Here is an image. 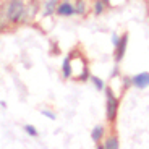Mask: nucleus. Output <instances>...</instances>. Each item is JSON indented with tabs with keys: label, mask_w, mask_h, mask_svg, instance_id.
<instances>
[{
	"label": "nucleus",
	"mask_w": 149,
	"mask_h": 149,
	"mask_svg": "<svg viewBox=\"0 0 149 149\" xmlns=\"http://www.w3.org/2000/svg\"><path fill=\"white\" fill-rule=\"evenodd\" d=\"M24 13H26V7H24V2L23 0H10L7 7V19H10L11 23H18L19 19L24 18Z\"/></svg>",
	"instance_id": "f257e3e1"
},
{
	"label": "nucleus",
	"mask_w": 149,
	"mask_h": 149,
	"mask_svg": "<svg viewBox=\"0 0 149 149\" xmlns=\"http://www.w3.org/2000/svg\"><path fill=\"white\" fill-rule=\"evenodd\" d=\"M105 101H107V107H105V115H107L109 122H115L117 112H118V99L113 96L112 89L105 91Z\"/></svg>",
	"instance_id": "f03ea898"
},
{
	"label": "nucleus",
	"mask_w": 149,
	"mask_h": 149,
	"mask_svg": "<svg viewBox=\"0 0 149 149\" xmlns=\"http://www.w3.org/2000/svg\"><path fill=\"white\" fill-rule=\"evenodd\" d=\"M127 44H128V34H123L118 39V42L115 44V62H122L123 57H125V52H127Z\"/></svg>",
	"instance_id": "7ed1b4c3"
},
{
	"label": "nucleus",
	"mask_w": 149,
	"mask_h": 149,
	"mask_svg": "<svg viewBox=\"0 0 149 149\" xmlns=\"http://www.w3.org/2000/svg\"><path fill=\"white\" fill-rule=\"evenodd\" d=\"M131 83H133V86H136L138 89L149 88V71L138 73L136 76H133V78H131Z\"/></svg>",
	"instance_id": "20e7f679"
},
{
	"label": "nucleus",
	"mask_w": 149,
	"mask_h": 149,
	"mask_svg": "<svg viewBox=\"0 0 149 149\" xmlns=\"http://www.w3.org/2000/svg\"><path fill=\"white\" fill-rule=\"evenodd\" d=\"M57 15L58 16H71L76 13V8L70 3V2H62V3L57 7Z\"/></svg>",
	"instance_id": "39448f33"
},
{
	"label": "nucleus",
	"mask_w": 149,
	"mask_h": 149,
	"mask_svg": "<svg viewBox=\"0 0 149 149\" xmlns=\"http://www.w3.org/2000/svg\"><path fill=\"white\" fill-rule=\"evenodd\" d=\"M58 7V0H47L44 3V10H42V15L44 16H50L54 11Z\"/></svg>",
	"instance_id": "423d86ee"
},
{
	"label": "nucleus",
	"mask_w": 149,
	"mask_h": 149,
	"mask_svg": "<svg viewBox=\"0 0 149 149\" xmlns=\"http://www.w3.org/2000/svg\"><path fill=\"white\" fill-rule=\"evenodd\" d=\"M102 136H104V127H101V125L94 127L93 131H91V139H93V141L97 144V143L102 139Z\"/></svg>",
	"instance_id": "0eeeda50"
},
{
	"label": "nucleus",
	"mask_w": 149,
	"mask_h": 149,
	"mask_svg": "<svg viewBox=\"0 0 149 149\" xmlns=\"http://www.w3.org/2000/svg\"><path fill=\"white\" fill-rule=\"evenodd\" d=\"M62 71H63L65 78H70L71 76V65H70V58L63 60V65H62Z\"/></svg>",
	"instance_id": "6e6552de"
},
{
	"label": "nucleus",
	"mask_w": 149,
	"mask_h": 149,
	"mask_svg": "<svg viewBox=\"0 0 149 149\" xmlns=\"http://www.w3.org/2000/svg\"><path fill=\"white\" fill-rule=\"evenodd\" d=\"M105 149H118L120 144H118V139L115 138V136H112V138H109L107 141H105Z\"/></svg>",
	"instance_id": "1a4fd4ad"
},
{
	"label": "nucleus",
	"mask_w": 149,
	"mask_h": 149,
	"mask_svg": "<svg viewBox=\"0 0 149 149\" xmlns=\"http://www.w3.org/2000/svg\"><path fill=\"white\" fill-rule=\"evenodd\" d=\"M76 13L78 15H84L86 13V3H84V0H76Z\"/></svg>",
	"instance_id": "9d476101"
},
{
	"label": "nucleus",
	"mask_w": 149,
	"mask_h": 149,
	"mask_svg": "<svg viewBox=\"0 0 149 149\" xmlns=\"http://www.w3.org/2000/svg\"><path fill=\"white\" fill-rule=\"evenodd\" d=\"M91 79H93V84L97 88V91H102V89H104V81H102L99 76H93Z\"/></svg>",
	"instance_id": "9b49d317"
},
{
	"label": "nucleus",
	"mask_w": 149,
	"mask_h": 149,
	"mask_svg": "<svg viewBox=\"0 0 149 149\" xmlns=\"http://www.w3.org/2000/svg\"><path fill=\"white\" fill-rule=\"evenodd\" d=\"M102 11H104V2L97 0L96 3H94V13L96 15H102Z\"/></svg>",
	"instance_id": "f8f14e48"
},
{
	"label": "nucleus",
	"mask_w": 149,
	"mask_h": 149,
	"mask_svg": "<svg viewBox=\"0 0 149 149\" xmlns=\"http://www.w3.org/2000/svg\"><path fill=\"white\" fill-rule=\"evenodd\" d=\"M24 131H26L29 136H37V134H39L36 130V127H33V125H26V127H24Z\"/></svg>",
	"instance_id": "ddd939ff"
},
{
	"label": "nucleus",
	"mask_w": 149,
	"mask_h": 149,
	"mask_svg": "<svg viewBox=\"0 0 149 149\" xmlns=\"http://www.w3.org/2000/svg\"><path fill=\"white\" fill-rule=\"evenodd\" d=\"M41 113H42V115H45V117H49L50 120H55V113H54V112H50V110H42Z\"/></svg>",
	"instance_id": "4468645a"
},
{
	"label": "nucleus",
	"mask_w": 149,
	"mask_h": 149,
	"mask_svg": "<svg viewBox=\"0 0 149 149\" xmlns=\"http://www.w3.org/2000/svg\"><path fill=\"white\" fill-rule=\"evenodd\" d=\"M118 39H120V37H118V36H117V34H113V36H112V44L115 45V44H117V42H118Z\"/></svg>",
	"instance_id": "2eb2a0df"
}]
</instances>
